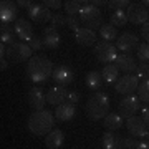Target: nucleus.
I'll list each match as a JSON object with an SVG mask.
<instances>
[{
	"mask_svg": "<svg viewBox=\"0 0 149 149\" xmlns=\"http://www.w3.org/2000/svg\"><path fill=\"white\" fill-rule=\"evenodd\" d=\"M138 60L141 63H149V43H141V45H139Z\"/></svg>",
	"mask_w": 149,
	"mask_h": 149,
	"instance_id": "obj_34",
	"label": "nucleus"
},
{
	"mask_svg": "<svg viewBox=\"0 0 149 149\" xmlns=\"http://www.w3.org/2000/svg\"><path fill=\"white\" fill-rule=\"evenodd\" d=\"M0 68H2V70L8 68V60H7V58H0Z\"/></svg>",
	"mask_w": 149,
	"mask_h": 149,
	"instance_id": "obj_45",
	"label": "nucleus"
},
{
	"mask_svg": "<svg viewBox=\"0 0 149 149\" xmlns=\"http://www.w3.org/2000/svg\"><path fill=\"white\" fill-rule=\"evenodd\" d=\"M134 74L138 76L139 81L149 80V63H139L138 66H136V71H134Z\"/></svg>",
	"mask_w": 149,
	"mask_h": 149,
	"instance_id": "obj_32",
	"label": "nucleus"
},
{
	"mask_svg": "<svg viewBox=\"0 0 149 149\" xmlns=\"http://www.w3.org/2000/svg\"><path fill=\"white\" fill-rule=\"evenodd\" d=\"M28 103H30V106L35 109V111H42L43 106L47 104V95L43 93V88L42 86H33L30 88L28 91Z\"/></svg>",
	"mask_w": 149,
	"mask_h": 149,
	"instance_id": "obj_15",
	"label": "nucleus"
},
{
	"mask_svg": "<svg viewBox=\"0 0 149 149\" xmlns=\"http://www.w3.org/2000/svg\"><path fill=\"white\" fill-rule=\"evenodd\" d=\"M95 56L104 66L111 65V63H114V60L118 56V48L114 45H111L109 42H100L95 48Z\"/></svg>",
	"mask_w": 149,
	"mask_h": 149,
	"instance_id": "obj_6",
	"label": "nucleus"
},
{
	"mask_svg": "<svg viewBox=\"0 0 149 149\" xmlns=\"http://www.w3.org/2000/svg\"><path fill=\"white\" fill-rule=\"evenodd\" d=\"M85 85H86V88L91 90V91L100 90V88L103 86V76H101V73H98V71H90V73H86Z\"/></svg>",
	"mask_w": 149,
	"mask_h": 149,
	"instance_id": "obj_24",
	"label": "nucleus"
},
{
	"mask_svg": "<svg viewBox=\"0 0 149 149\" xmlns=\"http://www.w3.org/2000/svg\"><path fill=\"white\" fill-rule=\"evenodd\" d=\"M129 5H131L129 0H109L106 7L111 8L113 12H116V10H124V8H128Z\"/></svg>",
	"mask_w": 149,
	"mask_h": 149,
	"instance_id": "obj_33",
	"label": "nucleus"
},
{
	"mask_svg": "<svg viewBox=\"0 0 149 149\" xmlns=\"http://www.w3.org/2000/svg\"><path fill=\"white\" fill-rule=\"evenodd\" d=\"M28 45H30V48H32L33 52H38V50H42V48L45 47V45H43V40L38 38V37H33L32 42L28 43Z\"/></svg>",
	"mask_w": 149,
	"mask_h": 149,
	"instance_id": "obj_38",
	"label": "nucleus"
},
{
	"mask_svg": "<svg viewBox=\"0 0 149 149\" xmlns=\"http://www.w3.org/2000/svg\"><path fill=\"white\" fill-rule=\"evenodd\" d=\"M15 28H10L8 25H2V32H0V43L2 45L8 47L12 43H15Z\"/></svg>",
	"mask_w": 149,
	"mask_h": 149,
	"instance_id": "obj_26",
	"label": "nucleus"
},
{
	"mask_svg": "<svg viewBox=\"0 0 149 149\" xmlns=\"http://www.w3.org/2000/svg\"><path fill=\"white\" fill-rule=\"evenodd\" d=\"M100 35H101L103 42H113L118 38V30L111 23H103L101 28H100Z\"/></svg>",
	"mask_w": 149,
	"mask_h": 149,
	"instance_id": "obj_27",
	"label": "nucleus"
},
{
	"mask_svg": "<svg viewBox=\"0 0 149 149\" xmlns=\"http://www.w3.org/2000/svg\"><path fill=\"white\" fill-rule=\"evenodd\" d=\"M53 70H55L53 63L47 56H42V55L32 56V58L28 60V65H27L28 78L37 86H40L42 83H47L48 78L53 74Z\"/></svg>",
	"mask_w": 149,
	"mask_h": 149,
	"instance_id": "obj_1",
	"label": "nucleus"
},
{
	"mask_svg": "<svg viewBox=\"0 0 149 149\" xmlns=\"http://www.w3.org/2000/svg\"><path fill=\"white\" fill-rule=\"evenodd\" d=\"M80 23H81V20L78 17H66V27H70V30H74V33L81 28Z\"/></svg>",
	"mask_w": 149,
	"mask_h": 149,
	"instance_id": "obj_36",
	"label": "nucleus"
},
{
	"mask_svg": "<svg viewBox=\"0 0 149 149\" xmlns=\"http://www.w3.org/2000/svg\"><path fill=\"white\" fill-rule=\"evenodd\" d=\"M104 128L108 129V131H118V129L123 128V118L119 113H109L106 118H104Z\"/></svg>",
	"mask_w": 149,
	"mask_h": 149,
	"instance_id": "obj_25",
	"label": "nucleus"
},
{
	"mask_svg": "<svg viewBox=\"0 0 149 149\" xmlns=\"http://www.w3.org/2000/svg\"><path fill=\"white\" fill-rule=\"evenodd\" d=\"M43 5L47 8H53V10H60L61 7H65V2H60V0H45Z\"/></svg>",
	"mask_w": 149,
	"mask_h": 149,
	"instance_id": "obj_37",
	"label": "nucleus"
},
{
	"mask_svg": "<svg viewBox=\"0 0 149 149\" xmlns=\"http://www.w3.org/2000/svg\"><path fill=\"white\" fill-rule=\"evenodd\" d=\"M141 118H143V121L149 126V106H141Z\"/></svg>",
	"mask_w": 149,
	"mask_h": 149,
	"instance_id": "obj_42",
	"label": "nucleus"
},
{
	"mask_svg": "<svg viewBox=\"0 0 149 149\" xmlns=\"http://www.w3.org/2000/svg\"><path fill=\"white\" fill-rule=\"evenodd\" d=\"M141 111V100L136 95H129L126 98H123V101L119 103V114L123 119H129L138 114Z\"/></svg>",
	"mask_w": 149,
	"mask_h": 149,
	"instance_id": "obj_7",
	"label": "nucleus"
},
{
	"mask_svg": "<svg viewBox=\"0 0 149 149\" xmlns=\"http://www.w3.org/2000/svg\"><path fill=\"white\" fill-rule=\"evenodd\" d=\"M50 27H53V28H63V27H66V17L65 15H61V13H55L53 17H52V20H50Z\"/></svg>",
	"mask_w": 149,
	"mask_h": 149,
	"instance_id": "obj_35",
	"label": "nucleus"
},
{
	"mask_svg": "<svg viewBox=\"0 0 149 149\" xmlns=\"http://www.w3.org/2000/svg\"><path fill=\"white\" fill-rule=\"evenodd\" d=\"M146 138H148V139H149V129H148V134H146Z\"/></svg>",
	"mask_w": 149,
	"mask_h": 149,
	"instance_id": "obj_47",
	"label": "nucleus"
},
{
	"mask_svg": "<svg viewBox=\"0 0 149 149\" xmlns=\"http://www.w3.org/2000/svg\"><path fill=\"white\" fill-rule=\"evenodd\" d=\"M126 128H128L129 134L131 136H136V138H146V134H148V124L138 114L133 118H129V119H126Z\"/></svg>",
	"mask_w": 149,
	"mask_h": 149,
	"instance_id": "obj_13",
	"label": "nucleus"
},
{
	"mask_svg": "<svg viewBox=\"0 0 149 149\" xmlns=\"http://www.w3.org/2000/svg\"><path fill=\"white\" fill-rule=\"evenodd\" d=\"M139 3L143 7H149V0H143V2H139Z\"/></svg>",
	"mask_w": 149,
	"mask_h": 149,
	"instance_id": "obj_46",
	"label": "nucleus"
},
{
	"mask_svg": "<svg viewBox=\"0 0 149 149\" xmlns=\"http://www.w3.org/2000/svg\"><path fill=\"white\" fill-rule=\"evenodd\" d=\"M66 98H68V90L65 86H53L50 88V91L47 93V103L52 104V106H60L66 103Z\"/></svg>",
	"mask_w": 149,
	"mask_h": 149,
	"instance_id": "obj_16",
	"label": "nucleus"
},
{
	"mask_svg": "<svg viewBox=\"0 0 149 149\" xmlns=\"http://www.w3.org/2000/svg\"><path fill=\"white\" fill-rule=\"evenodd\" d=\"M60 43H61V37H60V33H58L56 28L47 27L45 30H43V45H45L47 48L55 50V48L60 47Z\"/></svg>",
	"mask_w": 149,
	"mask_h": 149,
	"instance_id": "obj_19",
	"label": "nucleus"
},
{
	"mask_svg": "<svg viewBox=\"0 0 149 149\" xmlns=\"http://www.w3.org/2000/svg\"><path fill=\"white\" fill-rule=\"evenodd\" d=\"M33 3H35V2H28V0H18V2H17L18 8H27V10L33 5Z\"/></svg>",
	"mask_w": 149,
	"mask_h": 149,
	"instance_id": "obj_43",
	"label": "nucleus"
},
{
	"mask_svg": "<svg viewBox=\"0 0 149 149\" xmlns=\"http://www.w3.org/2000/svg\"><path fill=\"white\" fill-rule=\"evenodd\" d=\"M78 101H80V95L76 93V91H68V98H66V103H70V104H78Z\"/></svg>",
	"mask_w": 149,
	"mask_h": 149,
	"instance_id": "obj_40",
	"label": "nucleus"
},
{
	"mask_svg": "<svg viewBox=\"0 0 149 149\" xmlns=\"http://www.w3.org/2000/svg\"><path fill=\"white\" fill-rule=\"evenodd\" d=\"M18 15V5L10 0H2L0 2V20L2 25H8L10 22H17Z\"/></svg>",
	"mask_w": 149,
	"mask_h": 149,
	"instance_id": "obj_12",
	"label": "nucleus"
},
{
	"mask_svg": "<svg viewBox=\"0 0 149 149\" xmlns=\"http://www.w3.org/2000/svg\"><path fill=\"white\" fill-rule=\"evenodd\" d=\"M15 33L17 37L20 38L22 42H32V38L35 37V33H33V28L32 25H30V22L25 20V18H18V20L15 22Z\"/></svg>",
	"mask_w": 149,
	"mask_h": 149,
	"instance_id": "obj_17",
	"label": "nucleus"
},
{
	"mask_svg": "<svg viewBox=\"0 0 149 149\" xmlns=\"http://www.w3.org/2000/svg\"><path fill=\"white\" fill-rule=\"evenodd\" d=\"M55 124V113H50L47 109L35 111L28 118V129L33 136H47L53 131Z\"/></svg>",
	"mask_w": 149,
	"mask_h": 149,
	"instance_id": "obj_2",
	"label": "nucleus"
},
{
	"mask_svg": "<svg viewBox=\"0 0 149 149\" xmlns=\"http://www.w3.org/2000/svg\"><path fill=\"white\" fill-rule=\"evenodd\" d=\"M103 148L104 149H124V139L111 131L103 134Z\"/></svg>",
	"mask_w": 149,
	"mask_h": 149,
	"instance_id": "obj_23",
	"label": "nucleus"
},
{
	"mask_svg": "<svg viewBox=\"0 0 149 149\" xmlns=\"http://www.w3.org/2000/svg\"><path fill=\"white\" fill-rule=\"evenodd\" d=\"M139 86V80L136 74H123L121 78H118V81L114 83V90L121 95H134V91L138 90Z\"/></svg>",
	"mask_w": 149,
	"mask_h": 149,
	"instance_id": "obj_8",
	"label": "nucleus"
},
{
	"mask_svg": "<svg viewBox=\"0 0 149 149\" xmlns=\"http://www.w3.org/2000/svg\"><path fill=\"white\" fill-rule=\"evenodd\" d=\"M114 66H116L119 71H123L124 74H131L133 71H136V60L131 56V55H118L116 60H114Z\"/></svg>",
	"mask_w": 149,
	"mask_h": 149,
	"instance_id": "obj_18",
	"label": "nucleus"
},
{
	"mask_svg": "<svg viewBox=\"0 0 149 149\" xmlns=\"http://www.w3.org/2000/svg\"><path fill=\"white\" fill-rule=\"evenodd\" d=\"M80 20L85 23L86 28H90L95 32L96 28H101V10L96 5H93L91 2H88L86 5L80 10Z\"/></svg>",
	"mask_w": 149,
	"mask_h": 149,
	"instance_id": "obj_4",
	"label": "nucleus"
},
{
	"mask_svg": "<svg viewBox=\"0 0 149 149\" xmlns=\"http://www.w3.org/2000/svg\"><path fill=\"white\" fill-rule=\"evenodd\" d=\"M118 73H119V70H118L113 63L111 65H106V66L101 70L103 81H106V83H116V81H118Z\"/></svg>",
	"mask_w": 149,
	"mask_h": 149,
	"instance_id": "obj_28",
	"label": "nucleus"
},
{
	"mask_svg": "<svg viewBox=\"0 0 149 149\" xmlns=\"http://www.w3.org/2000/svg\"><path fill=\"white\" fill-rule=\"evenodd\" d=\"M141 35H143V38L149 43V22H146L144 25H141Z\"/></svg>",
	"mask_w": 149,
	"mask_h": 149,
	"instance_id": "obj_41",
	"label": "nucleus"
},
{
	"mask_svg": "<svg viewBox=\"0 0 149 149\" xmlns=\"http://www.w3.org/2000/svg\"><path fill=\"white\" fill-rule=\"evenodd\" d=\"M88 2H81V0H68L65 2V10L68 13V17L80 15V10L83 8V5H86Z\"/></svg>",
	"mask_w": 149,
	"mask_h": 149,
	"instance_id": "obj_29",
	"label": "nucleus"
},
{
	"mask_svg": "<svg viewBox=\"0 0 149 149\" xmlns=\"http://www.w3.org/2000/svg\"><path fill=\"white\" fill-rule=\"evenodd\" d=\"M74 114H76V106L70 104V103H63L55 109V118L58 121H70L74 118Z\"/></svg>",
	"mask_w": 149,
	"mask_h": 149,
	"instance_id": "obj_20",
	"label": "nucleus"
},
{
	"mask_svg": "<svg viewBox=\"0 0 149 149\" xmlns=\"http://www.w3.org/2000/svg\"><path fill=\"white\" fill-rule=\"evenodd\" d=\"M28 17L30 20H33L35 23H45V22H50L52 20V12L50 8H47L45 5L42 3H33L30 8H28Z\"/></svg>",
	"mask_w": 149,
	"mask_h": 149,
	"instance_id": "obj_14",
	"label": "nucleus"
},
{
	"mask_svg": "<svg viewBox=\"0 0 149 149\" xmlns=\"http://www.w3.org/2000/svg\"><path fill=\"white\" fill-rule=\"evenodd\" d=\"M63 143H65V134L61 129H53L52 133H48L45 136V146L48 149H58L61 148Z\"/></svg>",
	"mask_w": 149,
	"mask_h": 149,
	"instance_id": "obj_21",
	"label": "nucleus"
},
{
	"mask_svg": "<svg viewBox=\"0 0 149 149\" xmlns=\"http://www.w3.org/2000/svg\"><path fill=\"white\" fill-rule=\"evenodd\" d=\"M55 83H58V86H66L70 83H73L74 80V71L71 70V66L68 65H58L56 68L53 70V74H52Z\"/></svg>",
	"mask_w": 149,
	"mask_h": 149,
	"instance_id": "obj_11",
	"label": "nucleus"
},
{
	"mask_svg": "<svg viewBox=\"0 0 149 149\" xmlns=\"http://www.w3.org/2000/svg\"><path fill=\"white\" fill-rule=\"evenodd\" d=\"M74 38H76V42L83 45V47H91L93 43H96V33L93 30L86 27H81L78 32L74 33Z\"/></svg>",
	"mask_w": 149,
	"mask_h": 149,
	"instance_id": "obj_22",
	"label": "nucleus"
},
{
	"mask_svg": "<svg viewBox=\"0 0 149 149\" xmlns=\"http://www.w3.org/2000/svg\"><path fill=\"white\" fill-rule=\"evenodd\" d=\"M138 96H139V100H141V103H149V80L139 83Z\"/></svg>",
	"mask_w": 149,
	"mask_h": 149,
	"instance_id": "obj_31",
	"label": "nucleus"
},
{
	"mask_svg": "<svg viewBox=\"0 0 149 149\" xmlns=\"http://www.w3.org/2000/svg\"><path fill=\"white\" fill-rule=\"evenodd\" d=\"M138 144V138H124V149H136Z\"/></svg>",
	"mask_w": 149,
	"mask_h": 149,
	"instance_id": "obj_39",
	"label": "nucleus"
},
{
	"mask_svg": "<svg viewBox=\"0 0 149 149\" xmlns=\"http://www.w3.org/2000/svg\"><path fill=\"white\" fill-rule=\"evenodd\" d=\"M136 149H149V139L148 141H139V144H138Z\"/></svg>",
	"mask_w": 149,
	"mask_h": 149,
	"instance_id": "obj_44",
	"label": "nucleus"
},
{
	"mask_svg": "<svg viewBox=\"0 0 149 149\" xmlns=\"http://www.w3.org/2000/svg\"><path fill=\"white\" fill-rule=\"evenodd\" d=\"M126 17H128V22L134 23V25H144L149 18V10L146 7H143L141 3H133L128 7V12H126Z\"/></svg>",
	"mask_w": 149,
	"mask_h": 149,
	"instance_id": "obj_9",
	"label": "nucleus"
},
{
	"mask_svg": "<svg viewBox=\"0 0 149 149\" xmlns=\"http://www.w3.org/2000/svg\"><path fill=\"white\" fill-rule=\"evenodd\" d=\"M109 20H111L113 27H124L128 23V17H126V12L124 10H116L111 13Z\"/></svg>",
	"mask_w": 149,
	"mask_h": 149,
	"instance_id": "obj_30",
	"label": "nucleus"
},
{
	"mask_svg": "<svg viewBox=\"0 0 149 149\" xmlns=\"http://www.w3.org/2000/svg\"><path fill=\"white\" fill-rule=\"evenodd\" d=\"M86 114L93 121H100L109 114V96L106 93H95L86 101Z\"/></svg>",
	"mask_w": 149,
	"mask_h": 149,
	"instance_id": "obj_3",
	"label": "nucleus"
},
{
	"mask_svg": "<svg viewBox=\"0 0 149 149\" xmlns=\"http://www.w3.org/2000/svg\"><path fill=\"white\" fill-rule=\"evenodd\" d=\"M33 56V50L30 48L28 43H20L15 42L7 47V60L10 63H22L27 61Z\"/></svg>",
	"mask_w": 149,
	"mask_h": 149,
	"instance_id": "obj_5",
	"label": "nucleus"
},
{
	"mask_svg": "<svg viewBox=\"0 0 149 149\" xmlns=\"http://www.w3.org/2000/svg\"><path fill=\"white\" fill-rule=\"evenodd\" d=\"M116 48L119 52H123L124 55H129L136 48H139V37L133 32H124L121 37L118 38Z\"/></svg>",
	"mask_w": 149,
	"mask_h": 149,
	"instance_id": "obj_10",
	"label": "nucleus"
}]
</instances>
